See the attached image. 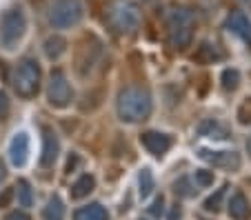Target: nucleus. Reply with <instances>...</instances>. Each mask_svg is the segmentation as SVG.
<instances>
[{
	"instance_id": "nucleus-1",
	"label": "nucleus",
	"mask_w": 251,
	"mask_h": 220,
	"mask_svg": "<svg viewBox=\"0 0 251 220\" xmlns=\"http://www.w3.org/2000/svg\"><path fill=\"white\" fill-rule=\"evenodd\" d=\"M118 116L125 122H142L151 116L153 100L151 94L142 87H127L118 96Z\"/></svg>"
},
{
	"instance_id": "nucleus-2",
	"label": "nucleus",
	"mask_w": 251,
	"mask_h": 220,
	"mask_svg": "<svg viewBox=\"0 0 251 220\" xmlns=\"http://www.w3.org/2000/svg\"><path fill=\"white\" fill-rule=\"evenodd\" d=\"M40 65L33 58H23L14 72V89L20 98H33L40 89Z\"/></svg>"
},
{
	"instance_id": "nucleus-3",
	"label": "nucleus",
	"mask_w": 251,
	"mask_h": 220,
	"mask_svg": "<svg viewBox=\"0 0 251 220\" xmlns=\"http://www.w3.org/2000/svg\"><path fill=\"white\" fill-rule=\"evenodd\" d=\"M169 24V38L176 49H187L194 36V14L185 7H176L167 16Z\"/></svg>"
},
{
	"instance_id": "nucleus-4",
	"label": "nucleus",
	"mask_w": 251,
	"mask_h": 220,
	"mask_svg": "<svg viewBox=\"0 0 251 220\" xmlns=\"http://www.w3.org/2000/svg\"><path fill=\"white\" fill-rule=\"evenodd\" d=\"M27 34V18H25V11L20 7L9 9L2 20H0V47L11 51L16 49V45L23 40V36Z\"/></svg>"
},
{
	"instance_id": "nucleus-5",
	"label": "nucleus",
	"mask_w": 251,
	"mask_h": 220,
	"mask_svg": "<svg viewBox=\"0 0 251 220\" xmlns=\"http://www.w3.org/2000/svg\"><path fill=\"white\" fill-rule=\"evenodd\" d=\"M85 16L80 0H53L49 7V23L56 29H69L76 27Z\"/></svg>"
},
{
	"instance_id": "nucleus-6",
	"label": "nucleus",
	"mask_w": 251,
	"mask_h": 220,
	"mask_svg": "<svg viewBox=\"0 0 251 220\" xmlns=\"http://www.w3.org/2000/svg\"><path fill=\"white\" fill-rule=\"evenodd\" d=\"M109 23L114 29H118L120 34H133L140 24V14L138 7L131 2H116L109 9Z\"/></svg>"
},
{
	"instance_id": "nucleus-7",
	"label": "nucleus",
	"mask_w": 251,
	"mask_h": 220,
	"mask_svg": "<svg viewBox=\"0 0 251 220\" xmlns=\"http://www.w3.org/2000/svg\"><path fill=\"white\" fill-rule=\"evenodd\" d=\"M47 100H49V105L58 107V109H62V107H69L71 100H74V91H71V85H69V80H67L65 72H60V69L51 72V76H49V82H47Z\"/></svg>"
},
{
	"instance_id": "nucleus-8",
	"label": "nucleus",
	"mask_w": 251,
	"mask_h": 220,
	"mask_svg": "<svg viewBox=\"0 0 251 220\" xmlns=\"http://www.w3.org/2000/svg\"><path fill=\"white\" fill-rule=\"evenodd\" d=\"M198 158L213 165V167L229 169V171H238L240 169V156L236 151H209V149H200Z\"/></svg>"
},
{
	"instance_id": "nucleus-9",
	"label": "nucleus",
	"mask_w": 251,
	"mask_h": 220,
	"mask_svg": "<svg viewBox=\"0 0 251 220\" xmlns=\"http://www.w3.org/2000/svg\"><path fill=\"white\" fill-rule=\"evenodd\" d=\"M140 143L149 153H153V156L160 158V156H165V153L171 149L174 138L167 134H160V131H145V134L140 136Z\"/></svg>"
},
{
	"instance_id": "nucleus-10",
	"label": "nucleus",
	"mask_w": 251,
	"mask_h": 220,
	"mask_svg": "<svg viewBox=\"0 0 251 220\" xmlns=\"http://www.w3.org/2000/svg\"><path fill=\"white\" fill-rule=\"evenodd\" d=\"M9 160L14 167H25L29 160V136L25 131H18V134L11 138L9 143Z\"/></svg>"
},
{
	"instance_id": "nucleus-11",
	"label": "nucleus",
	"mask_w": 251,
	"mask_h": 220,
	"mask_svg": "<svg viewBox=\"0 0 251 220\" xmlns=\"http://www.w3.org/2000/svg\"><path fill=\"white\" fill-rule=\"evenodd\" d=\"M227 29L231 34H236L245 45H249V49H251V20L247 18L242 11H231V14H229Z\"/></svg>"
},
{
	"instance_id": "nucleus-12",
	"label": "nucleus",
	"mask_w": 251,
	"mask_h": 220,
	"mask_svg": "<svg viewBox=\"0 0 251 220\" xmlns=\"http://www.w3.org/2000/svg\"><path fill=\"white\" fill-rule=\"evenodd\" d=\"M43 153H40V167H51L58 158V151H60V143H58L56 134L51 129L43 131Z\"/></svg>"
},
{
	"instance_id": "nucleus-13",
	"label": "nucleus",
	"mask_w": 251,
	"mask_h": 220,
	"mask_svg": "<svg viewBox=\"0 0 251 220\" xmlns=\"http://www.w3.org/2000/svg\"><path fill=\"white\" fill-rule=\"evenodd\" d=\"M198 136H202V138H211V140H227L229 136V129L225 127L223 122H218L216 118H204L202 122L198 124Z\"/></svg>"
},
{
	"instance_id": "nucleus-14",
	"label": "nucleus",
	"mask_w": 251,
	"mask_h": 220,
	"mask_svg": "<svg viewBox=\"0 0 251 220\" xmlns=\"http://www.w3.org/2000/svg\"><path fill=\"white\" fill-rule=\"evenodd\" d=\"M227 207H229V216H231L233 220H249L251 218V205L242 192L233 194Z\"/></svg>"
},
{
	"instance_id": "nucleus-15",
	"label": "nucleus",
	"mask_w": 251,
	"mask_h": 220,
	"mask_svg": "<svg viewBox=\"0 0 251 220\" xmlns=\"http://www.w3.org/2000/svg\"><path fill=\"white\" fill-rule=\"evenodd\" d=\"M74 220H109V214H107V209L100 202H91V205L76 209Z\"/></svg>"
},
{
	"instance_id": "nucleus-16",
	"label": "nucleus",
	"mask_w": 251,
	"mask_h": 220,
	"mask_svg": "<svg viewBox=\"0 0 251 220\" xmlns=\"http://www.w3.org/2000/svg\"><path fill=\"white\" fill-rule=\"evenodd\" d=\"M94 187H96L94 176H89V173H82V176L78 178L74 185H71V198H74V200H80V198L89 196V194L94 192Z\"/></svg>"
},
{
	"instance_id": "nucleus-17",
	"label": "nucleus",
	"mask_w": 251,
	"mask_h": 220,
	"mask_svg": "<svg viewBox=\"0 0 251 220\" xmlns=\"http://www.w3.org/2000/svg\"><path fill=\"white\" fill-rule=\"evenodd\" d=\"M65 51H67V40L62 38V36H49V38L45 40V53H47V58L58 60Z\"/></svg>"
},
{
	"instance_id": "nucleus-18",
	"label": "nucleus",
	"mask_w": 251,
	"mask_h": 220,
	"mask_svg": "<svg viewBox=\"0 0 251 220\" xmlns=\"http://www.w3.org/2000/svg\"><path fill=\"white\" fill-rule=\"evenodd\" d=\"M43 220H65V202L58 196H51L43 209Z\"/></svg>"
},
{
	"instance_id": "nucleus-19",
	"label": "nucleus",
	"mask_w": 251,
	"mask_h": 220,
	"mask_svg": "<svg viewBox=\"0 0 251 220\" xmlns=\"http://www.w3.org/2000/svg\"><path fill=\"white\" fill-rule=\"evenodd\" d=\"M14 196L18 198V205L20 207H31L33 205V192H31V185L27 180H18V185L14 187Z\"/></svg>"
},
{
	"instance_id": "nucleus-20",
	"label": "nucleus",
	"mask_w": 251,
	"mask_h": 220,
	"mask_svg": "<svg viewBox=\"0 0 251 220\" xmlns=\"http://www.w3.org/2000/svg\"><path fill=\"white\" fill-rule=\"evenodd\" d=\"M138 192H140V198H147V196H151V192L156 189V180H153V173H151V169H142L140 171V176H138Z\"/></svg>"
},
{
	"instance_id": "nucleus-21",
	"label": "nucleus",
	"mask_w": 251,
	"mask_h": 220,
	"mask_svg": "<svg viewBox=\"0 0 251 220\" xmlns=\"http://www.w3.org/2000/svg\"><path fill=\"white\" fill-rule=\"evenodd\" d=\"M220 78H223L225 91H236L238 85H240V72H238V69H225Z\"/></svg>"
},
{
	"instance_id": "nucleus-22",
	"label": "nucleus",
	"mask_w": 251,
	"mask_h": 220,
	"mask_svg": "<svg viewBox=\"0 0 251 220\" xmlns=\"http://www.w3.org/2000/svg\"><path fill=\"white\" fill-rule=\"evenodd\" d=\"M227 189H229V185H223L220 189H216V194L204 200V209L207 211H218L220 207H223V198H225V194H227Z\"/></svg>"
},
{
	"instance_id": "nucleus-23",
	"label": "nucleus",
	"mask_w": 251,
	"mask_h": 220,
	"mask_svg": "<svg viewBox=\"0 0 251 220\" xmlns=\"http://www.w3.org/2000/svg\"><path fill=\"white\" fill-rule=\"evenodd\" d=\"M174 192L178 194V196H182V198H191V196H196L198 189L191 185V178H180V180H176Z\"/></svg>"
},
{
	"instance_id": "nucleus-24",
	"label": "nucleus",
	"mask_w": 251,
	"mask_h": 220,
	"mask_svg": "<svg viewBox=\"0 0 251 220\" xmlns=\"http://www.w3.org/2000/svg\"><path fill=\"white\" fill-rule=\"evenodd\" d=\"M238 122L240 124H249L251 122V98H245L242 105L238 107Z\"/></svg>"
},
{
	"instance_id": "nucleus-25",
	"label": "nucleus",
	"mask_w": 251,
	"mask_h": 220,
	"mask_svg": "<svg viewBox=\"0 0 251 220\" xmlns=\"http://www.w3.org/2000/svg\"><path fill=\"white\" fill-rule=\"evenodd\" d=\"M196 185L198 187H211L213 185V171H207V169H198L194 176Z\"/></svg>"
},
{
	"instance_id": "nucleus-26",
	"label": "nucleus",
	"mask_w": 251,
	"mask_h": 220,
	"mask_svg": "<svg viewBox=\"0 0 251 220\" xmlns=\"http://www.w3.org/2000/svg\"><path fill=\"white\" fill-rule=\"evenodd\" d=\"M9 111H11V102H9V98H7L5 91H0V120H7Z\"/></svg>"
},
{
	"instance_id": "nucleus-27",
	"label": "nucleus",
	"mask_w": 251,
	"mask_h": 220,
	"mask_svg": "<svg viewBox=\"0 0 251 220\" xmlns=\"http://www.w3.org/2000/svg\"><path fill=\"white\" fill-rule=\"evenodd\" d=\"M162 211H165V198H162V196H158L156 200L151 202V207H149V214H151L153 218H160V216H162Z\"/></svg>"
},
{
	"instance_id": "nucleus-28",
	"label": "nucleus",
	"mask_w": 251,
	"mask_h": 220,
	"mask_svg": "<svg viewBox=\"0 0 251 220\" xmlns=\"http://www.w3.org/2000/svg\"><path fill=\"white\" fill-rule=\"evenodd\" d=\"M11 198H14V187L2 189V194H0V209H5V207L11 202Z\"/></svg>"
},
{
	"instance_id": "nucleus-29",
	"label": "nucleus",
	"mask_w": 251,
	"mask_h": 220,
	"mask_svg": "<svg viewBox=\"0 0 251 220\" xmlns=\"http://www.w3.org/2000/svg\"><path fill=\"white\" fill-rule=\"evenodd\" d=\"M182 218V211H180V207L176 205V207H171V211H169V218L167 220H180Z\"/></svg>"
},
{
	"instance_id": "nucleus-30",
	"label": "nucleus",
	"mask_w": 251,
	"mask_h": 220,
	"mask_svg": "<svg viewBox=\"0 0 251 220\" xmlns=\"http://www.w3.org/2000/svg\"><path fill=\"white\" fill-rule=\"evenodd\" d=\"M7 220H31V218H29L25 211H14V214L7 216Z\"/></svg>"
},
{
	"instance_id": "nucleus-31",
	"label": "nucleus",
	"mask_w": 251,
	"mask_h": 220,
	"mask_svg": "<svg viewBox=\"0 0 251 220\" xmlns=\"http://www.w3.org/2000/svg\"><path fill=\"white\" fill-rule=\"evenodd\" d=\"M5 176H7V169H5V165L0 163V182L5 180Z\"/></svg>"
},
{
	"instance_id": "nucleus-32",
	"label": "nucleus",
	"mask_w": 251,
	"mask_h": 220,
	"mask_svg": "<svg viewBox=\"0 0 251 220\" xmlns=\"http://www.w3.org/2000/svg\"><path fill=\"white\" fill-rule=\"evenodd\" d=\"M247 151H249V156H251V136H249V140H247Z\"/></svg>"
}]
</instances>
